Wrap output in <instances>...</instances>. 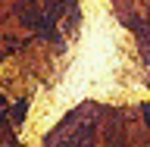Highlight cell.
<instances>
[{"instance_id":"cell-2","label":"cell","mask_w":150,"mask_h":147,"mask_svg":"<svg viewBox=\"0 0 150 147\" xmlns=\"http://www.w3.org/2000/svg\"><path fill=\"white\" fill-rule=\"evenodd\" d=\"M144 116H147V119H150V103H144Z\"/></svg>"},{"instance_id":"cell-1","label":"cell","mask_w":150,"mask_h":147,"mask_svg":"<svg viewBox=\"0 0 150 147\" xmlns=\"http://www.w3.org/2000/svg\"><path fill=\"white\" fill-rule=\"evenodd\" d=\"M25 113H28V100H19L16 107H13V119L22 122V119H25Z\"/></svg>"}]
</instances>
